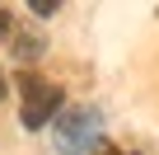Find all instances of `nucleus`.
<instances>
[{"mask_svg":"<svg viewBox=\"0 0 159 155\" xmlns=\"http://www.w3.org/2000/svg\"><path fill=\"white\" fill-rule=\"evenodd\" d=\"M103 155H126V150H103Z\"/></svg>","mask_w":159,"mask_h":155,"instance_id":"nucleus-5","label":"nucleus"},{"mask_svg":"<svg viewBox=\"0 0 159 155\" xmlns=\"http://www.w3.org/2000/svg\"><path fill=\"white\" fill-rule=\"evenodd\" d=\"M98 132H103V118H98L94 108H70V113L56 118L52 141H56L61 155H84V150L98 141Z\"/></svg>","mask_w":159,"mask_h":155,"instance_id":"nucleus-2","label":"nucleus"},{"mask_svg":"<svg viewBox=\"0 0 159 155\" xmlns=\"http://www.w3.org/2000/svg\"><path fill=\"white\" fill-rule=\"evenodd\" d=\"M14 85H19V118H24V127H47L56 113H61V90L52 85V80H42V75H33V70H24V75H14ZM56 127V122H52Z\"/></svg>","mask_w":159,"mask_h":155,"instance_id":"nucleus-1","label":"nucleus"},{"mask_svg":"<svg viewBox=\"0 0 159 155\" xmlns=\"http://www.w3.org/2000/svg\"><path fill=\"white\" fill-rule=\"evenodd\" d=\"M10 47H14V56H24V61H38V56H42V38H38V33H10Z\"/></svg>","mask_w":159,"mask_h":155,"instance_id":"nucleus-3","label":"nucleus"},{"mask_svg":"<svg viewBox=\"0 0 159 155\" xmlns=\"http://www.w3.org/2000/svg\"><path fill=\"white\" fill-rule=\"evenodd\" d=\"M28 5H33V14H38V19H47V14H56V0H28Z\"/></svg>","mask_w":159,"mask_h":155,"instance_id":"nucleus-4","label":"nucleus"},{"mask_svg":"<svg viewBox=\"0 0 159 155\" xmlns=\"http://www.w3.org/2000/svg\"><path fill=\"white\" fill-rule=\"evenodd\" d=\"M0 99H5V80H0Z\"/></svg>","mask_w":159,"mask_h":155,"instance_id":"nucleus-6","label":"nucleus"}]
</instances>
